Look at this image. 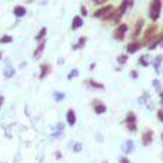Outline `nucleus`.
Instances as JSON below:
<instances>
[{
	"label": "nucleus",
	"mask_w": 163,
	"mask_h": 163,
	"mask_svg": "<svg viewBox=\"0 0 163 163\" xmlns=\"http://www.w3.org/2000/svg\"><path fill=\"white\" fill-rule=\"evenodd\" d=\"M160 7H162V2L160 0H155L150 5V19L152 20H158L160 16Z\"/></svg>",
	"instance_id": "obj_1"
},
{
	"label": "nucleus",
	"mask_w": 163,
	"mask_h": 163,
	"mask_svg": "<svg viewBox=\"0 0 163 163\" xmlns=\"http://www.w3.org/2000/svg\"><path fill=\"white\" fill-rule=\"evenodd\" d=\"M126 123H127V127H129L132 132H136V116H135V113L127 114V117H126Z\"/></svg>",
	"instance_id": "obj_2"
},
{
	"label": "nucleus",
	"mask_w": 163,
	"mask_h": 163,
	"mask_svg": "<svg viewBox=\"0 0 163 163\" xmlns=\"http://www.w3.org/2000/svg\"><path fill=\"white\" fill-rule=\"evenodd\" d=\"M126 32H127V24H120V26L114 30V39H119V40H122Z\"/></svg>",
	"instance_id": "obj_3"
},
{
	"label": "nucleus",
	"mask_w": 163,
	"mask_h": 163,
	"mask_svg": "<svg viewBox=\"0 0 163 163\" xmlns=\"http://www.w3.org/2000/svg\"><path fill=\"white\" fill-rule=\"evenodd\" d=\"M153 140V132L152 130H146L143 133V145L147 146V145H150Z\"/></svg>",
	"instance_id": "obj_4"
},
{
	"label": "nucleus",
	"mask_w": 163,
	"mask_h": 163,
	"mask_svg": "<svg viewBox=\"0 0 163 163\" xmlns=\"http://www.w3.org/2000/svg\"><path fill=\"white\" fill-rule=\"evenodd\" d=\"M80 26H83V19L80 16H75L73 17V23H72V30H76Z\"/></svg>",
	"instance_id": "obj_5"
},
{
	"label": "nucleus",
	"mask_w": 163,
	"mask_h": 163,
	"mask_svg": "<svg viewBox=\"0 0 163 163\" xmlns=\"http://www.w3.org/2000/svg\"><path fill=\"white\" fill-rule=\"evenodd\" d=\"M133 147H135V143H133V140H126L125 143H123L122 149H123V152H125V153H130L132 150H133Z\"/></svg>",
	"instance_id": "obj_6"
},
{
	"label": "nucleus",
	"mask_w": 163,
	"mask_h": 163,
	"mask_svg": "<svg viewBox=\"0 0 163 163\" xmlns=\"http://www.w3.org/2000/svg\"><path fill=\"white\" fill-rule=\"evenodd\" d=\"M109 10H112V6H106V7H102V9H99L97 11H94V17H102L104 14H107Z\"/></svg>",
	"instance_id": "obj_7"
},
{
	"label": "nucleus",
	"mask_w": 163,
	"mask_h": 163,
	"mask_svg": "<svg viewBox=\"0 0 163 163\" xmlns=\"http://www.w3.org/2000/svg\"><path fill=\"white\" fill-rule=\"evenodd\" d=\"M67 123L70 126H73L76 123V114H75V110H67Z\"/></svg>",
	"instance_id": "obj_8"
},
{
	"label": "nucleus",
	"mask_w": 163,
	"mask_h": 163,
	"mask_svg": "<svg viewBox=\"0 0 163 163\" xmlns=\"http://www.w3.org/2000/svg\"><path fill=\"white\" fill-rule=\"evenodd\" d=\"M140 47H142L140 43H129L127 47H126V50H127V53H135V52H137Z\"/></svg>",
	"instance_id": "obj_9"
},
{
	"label": "nucleus",
	"mask_w": 163,
	"mask_h": 163,
	"mask_svg": "<svg viewBox=\"0 0 163 163\" xmlns=\"http://www.w3.org/2000/svg\"><path fill=\"white\" fill-rule=\"evenodd\" d=\"M13 13H14V16L17 17H22L26 14V9L23 7V6H16L14 9H13Z\"/></svg>",
	"instance_id": "obj_10"
},
{
	"label": "nucleus",
	"mask_w": 163,
	"mask_h": 163,
	"mask_svg": "<svg viewBox=\"0 0 163 163\" xmlns=\"http://www.w3.org/2000/svg\"><path fill=\"white\" fill-rule=\"evenodd\" d=\"M94 112H96L97 114L104 113V112H106V106L102 104V103H96V104H94Z\"/></svg>",
	"instance_id": "obj_11"
},
{
	"label": "nucleus",
	"mask_w": 163,
	"mask_h": 163,
	"mask_svg": "<svg viewBox=\"0 0 163 163\" xmlns=\"http://www.w3.org/2000/svg\"><path fill=\"white\" fill-rule=\"evenodd\" d=\"M44 46H46V42H42V43L39 44V47H37V49L34 50V54H33V56H34L36 59H37L39 56H40V53H42V52L44 50Z\"/></svg>",
	"instance_id": "obj_12"
},
{
	"label": "nucleus",
	"mask_w": 163,
	"mask_h": 163,
	"mask_svg": "<svg viewBox=\"0 0 163 163\" xmlns=\"http://www.w3.org/2000/svg\"><path fill=\"white\" fill-rule=\"evenodd\" d=\"M142 26H143V20H139V22L136 23V27H135V32H133V37H136V36H139V32H140Z\"/></svg>",
	"instance_id": "obj_13"
},
{
	"label": "nucleus",
	"mask_w": 163,
	"mask_h": 163,
	"mask_svg": "<svg viewBox=\"0 0 163 163\" xmlns=\"http://www.w3.org/2000/svg\"><path fill=\"white\" fill-rule=\"evenodd\" d=\"M47 72H50V66L49 65H42V73H40V79H44Z\"/></svg>",
	"instance_id": "obj_14"
},
{
	"label": "nucleus",
	"mask_w": 163,
	"mask_h": 163,
	"mask_svg": "<svg viewBox=\"0 0 163 163\" xmlns=\"http://www.w3.org/2000/svg\"><path fill=\"white\" fill-rule=\"evenodd\" d=\"M129 6H132V3H130V2H127V0H126V2H123V3L120 5V7H119L120 14H123V13H125V11H126V9H127Z\"/></svg>",
	"instance_id": "obj_15"
},
{
	"label": "nucleus",
	"mask_w": 163,
	"mask_h": 163,
	"mask_svg": "<svg viewBox=\"0 0 163 163\" xmlns=\"http://www.w3.org/2000/svg\"><path fill=\"white\" fill-rule=\"evenodd\" d=\"M160 62H162V56H156V60H155V69H156V73H160Z\"/></svg>",
	"instance_id": "obj_16"
},
{
	"label": "nucleus",
	"mask_w": 163,
	"mask_h": 163,
	"mask_svg": "<svg viewBox=\"0 0 163 163\" xmlns=\"http://www.w3.org/2000/svg\"><path fill=\"white\" fill-rule=\"evenodd\" d=\"M11 76H14V69L13 67H7L5 70V77L6 79H10Z\"/></svg>",
	"instance_id": "obj_17"
},
{
	"label": "nucleus",
	"mask_w": 163,
	"mask_h": 163,
	"mask_svg": "<svg viewBox=\"0 0 163 163\" xmlns=\"http://www.w3.org/2000/svg\"><path fill=\"white\" fill-rule=\"evenodd\" d=\"M86 43V37H80L79 39V42L76 43V46H75V49H80V47H83V44Z\"/></svg>",
	"instance_id": "obj_18"
},
{
	"label": "nucleus",
	"mask_w": 163,
	"mask_h": 163,
	"mask_svg": "<svg viewBox=\"0 0 163 163\" xmlns=\"http://www.w3.org/2000/svg\"><path fill=\"white\" fill-rule=\"evenodd\" d=\"M46 32H47V30H46V27H42V29H40V32H39V34L36 36V39H37V40L43 39V37H44V34H46Z\"/></svg>",
	"instance_id": "obj_19"
},
{
	"label": "nucleus",
	"mask_w": 163,
	"mask_h": 163,
	"mask_svg": "<svg viewBox=\"0 0 163 163\" xmlns=\"http://www.w3.org/2000/svg\"><path fill=\"white\" fill-rule=\"evenodd\" d=\"M54 100H56V102H59V100H62V99L65 97V94H63V93H59V92H54Z\"/></svg>",
	"instance_id": "obj_20"
},
{
	"label": "nucleus",
	"mask_w": 163,
	"mask_h": 163,
	"mask_svg": "<svg viewBox=\"0 0 163 163\" xmlns=\"http://www.w3.org/2000/svg\"><path fill=\"white\" fill-rule=\"evenodd\" d=\"M146 57H147V56H142L140 59H139V63H140V65H143V66H147V65H149V62H147Z\"/></svg>",
	"instance_id": "obj_21"
},
{
	"label": "nucleus",
	"mask_w": 163,
	"mask_h": 163,
	"mask_svg": "<svg viewBox=\"0 0 163 163\" xmlns=\"http://www.w3.org/2000/svg\"><path fill=\"white\" fill-rule=\"evenodd\" d=\"M89 85L93 87H99V89H103V85H100V83H96V82H93V80H89Z\"/></svg>",
	"instance_id": "obj_22"
},
{
	"label": "nucleus",
	"mask_w": 163,
	"mask_h": 163,
	"mask_svg": "<svg viewBox=\"0 0 163 163\" xmlns=\"http://www.w3.org/2000/svg\"><path fill=\"white\" fill-rule=\"evenodd\" d=\"M11 42V37L10 36H5V37L0 39V43H10Z\"/></svg>",
	"instance_id": "obj_23"
},
{
	"label": "nucleus",
	"mask_w": 163,
	"mask_h": 163,
	"mask_svg": "<svg viewBox=\"0 0 163 163\" xmlns=\"http://www.w3.org/2000/svg\"><path fill=\"white\" fill-rule=\"evenodd\" d=\"M77 75H79V72L77 70H72L69 75H67V79H73V77H76Z\"/></svg>",
	"instance_id": "obj_24"
},
{
	"label": "nucleus",
	"mask_w": 163,
	"mask_h": 163,
	"mask_svg": "<svg viewBox=\"0 0 163 163\" xmlns=\"http://www.w3.org/2000/svg\"><path fill=\"white\" fill-rule=\"evenodd\" d=\"M153 86L156 87V89H158V92L160 93V90H162V89H160V83H159V80H155V82H153Z\"/></svg>",
	"instance_id": "obj_25"
},
{
	"label": "nucleus",
	"mask_w": 163,
	"mask_h": 163,
	"mask_svg": "<svg viewBox=\"0 0 163 163\" xmlns=\"http://www.w3.org/2000/svg\"><path fill=\"white\" fill-rule=\"evenodd\" d=\"M73 150H75V152H80V150H82V145H80V143H76V145L73 146Z\"/></svg>",
	"instance_id": "obj_26"
},
{
	"label": "nucleus",
	"mask_w": 163,
	"mask_h": 163,
	"mask_svg": "<svg viewBox=\"0 0 163 163\" xmlns=\"http://www.w3.org/2000/svg\"><path fill=\"white\" fill-rule=\"evenodd\" d=\"M126 60H127V57H126L125 54H122V56H119V63H122V65H123V63H125Z\"/></svg>",
	"instance_id": "obj_27"
},
{
	"label": "nucleus",
	"mask_w": 163,
	"mask_h": 163,
	"mask_svg": "<svg viewBox=\"0 0 163 163\" xmlns=\"http://www.w3.org/2000/svg\"><path fill=\"white\" fill-rule=\"evenodd\" d=\"M120 163H130L127 158H120Z\"/></svg>",
	"instance_id": "obj_28"
},
{
	"label": "nucleus",
	"mask_w": 163,
	"mask_h": 163,
	"mask_svg": "<svg viewBox=\"0 0 163 163\" xmlns=\"http://www.w3.org/2000/svg\"><path fill=\"white\" fill-rule=\"evenodd\" d=\"M3 103H5V97H3V96H0V107L3 106Z\"/></svg>",
	"instance_id": "obj_29"
},
{
	"label": "nucleus",
	"mask_w": 163,
	"mask_h": 163,
	"mask_svg": "<svg viewBox=\"0 0 163 163\" xmlns=\"http://www.w3.org/2000/svg\"><path fill=\"white\" fill-rule=\"evenodd\" d=\"M158 116H159V120H162V110H159L158 112Z\"/></svg>",
	"instance_id": "obj_30"
},
{
	"label": "nucleus",
	"mask_w": 163,
	"mask_h": 163,
	"mask_svg": "<svg viewBox=\"0 0 163 163\" xmlns=\"http://www.w3.org/2000/svg\"><path fill=\"white\" fill-rule=\"evenodd\" d=\"M0 57H2V53H0Z\"/></svg>",
	"instance_id": "obj_31"
}]
</instances>
